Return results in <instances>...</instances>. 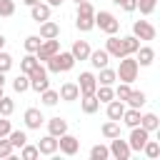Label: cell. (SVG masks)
I'll use <instances>...</instances> for the list:
<instances>
[{"mask_svg":"<svg viewBox=\"0 0 160 160\" xmlns=\"http://www.w3.org/2000/svg\"><path fill=\"white\" fill-rule=\"evenodd\" d=\"M105 52H108L112 60H120V58H125L122 38H118V35H108V40H105Z\"/></svg>","mask_w":160,"mask_h":160,"instance_id":"obj_10","label":"cell"},{"mask_svg":"<svg viewBox=\"0 0 160 160\" xmlns=\"http://www.w3.org/2000/svg\"><path fill=\"white\" fill-rule=\"evenodd\" d=\"M20 2H22V5H28V8H30V5H35V2H38V0H20Z\"/></svg>","mask_w":160,"mask_h":160,"instance_id":"obj_49","label":"cell"},{"mask_svg":"<svg viewBox=\"0 0 160 160\" xmlns=\"http://www.w3.org/2000/svg\"><path fill=\"white\" fill-rule=\"evenodd\" d=\"M142 152H145V158H150V160H158V158H160V142L148 138V142L142 145Z\"/></svg>","mask_w":160,"mask_h":160,"instance_id":"obj_33","label":"cell"},{"mask_svg":"<svg viewBox=\"0 0 160 160\" xmlns=\"http://www.w3.org/2000/svg\"><path fill=\"white\" fill-rule=\"evenodd\" d=\"M118 135H120V122H118V120H108V122H102V138L112 140V138H118Z\"/></svg>","mask_w":160,"mask_h":160,"instance_id":"obj_32","label":"cell"},{"mask_svg":"<svg viewBox=\"0 0 160 160\" xmlns=\"http://www.w3.org/2000/svg\"><path fill=\"white\" fill-rule=\"evenodd\" d=\"M58 150H60L62 155L72 158V155H78V150H80V140H78L75 135L65 132V135H60V138H58Z\"/></svg>","mask_w":160,"mask_h":160,"instance_id":"obj_8","label":"cell"},{"mask_svg":"<svg viewBox=\"0 0 160 160\" xmlns=\"http://www.w3.org/2000/svg\"><path fill=\"white\" fill-rule=\"evenodd\" d=\"M132 35H135L138 40L150 42V40H155L158 30H155V25H152L150 20H135V22H132Z\"/></svg>","mask_w":160,"mask_h":160,"instance_id":"obj_5","label":"cell"},{"mask_svg":"<svg viewBox=\"0 0 160 160\" xmlns=\"http://www.w3.org/2000/svg\"><path fill=\"white\" fill-rule=\"evenodd\" d=\"M120 8H122L125 12H135V8H138V0H120Z\"/></svg>","mask_w":160,"mask_h":160,"instance_id":"obj_46","label":"cell"},{"mask_svg":"<svg viewBox=\"0 0 160 160\" xmlns=\"http://www.w3.org/2000/svg\"><path fill=\"white\" fill-rule=\"evenodd\" d=\"M12 112H15V100H12V98H8V95H2V98H0V115L10 118Z\"/></svg>","mask_w":160,"mask_h":160,"instance_id":"obj_36","label":"cell"},{"mask_svg":"<svg viewBox=\"0 0 160 160\" xmlns=\"http://www.w3.org/2000/svg\"><path fill=\"white\" fill-rule=\"evenodd\" d=\"M138 72H140V65H138L135 55L120 58V65H118V70H115V75H118L120 82H130V85H132V82L138 80Z\"/></svg>","mask_w":160,"mask_h":160,"instance_id":"obj_1","label":"cell"},{"mask_svg":"<svg viewBox=\"0 0 160 160\" xmlns=\"http://www.w3.org/2000/svg\"><path fill=\"white\" fill-rule=\"evenodd\" d=\"M112 90H115V98H118V100H122V102H125V100H128V95H130V90H132V88H130V82H120V85H118V88H112Z\"/></svg>","mask_w":160,"mask_h":160,"instance_id":"obj_42","label":"cell"},{"mask_svg":"<svg viewBox=\"0 0 160 160\" xmlns=\"http://www.w3.org/2000/svg\"><path fill=\"white\" fill-rule=\"evenodd\" d=\"M145 102H148V95H145L142 90H130V95H128V100H125L128 108H138V110H140Z\"/></svg>","mask_w":160,"mask_h":160,"instance_id":"obj_26","label":"cell"},{"mask_svg":"<svg viewBox=\"0 0 160 160\" xmlns=\"http://www.w3.org/2000/svg\"><path fill=\"white\" fill-rule=\"evenodd\" d=\"M50 12H52V8L48 5V2H35V5H30V18L40 25V22H45V20H50Z\"/></svg>","mask_w":160,"mask_h":160,"instance_id":"obj_13","label":"cell"},{"mask_svg":"<svg viewBox=\"0 0 160 160\" xmlns=\"http://www.w3.org/2000/svg\"><path fill=\"white\" fill-rule=\"evenodd\" d=\"M70 55H72L75 60H88V58H90V45H88V40H75L72 48H70Z\"/></svg>","mask_w":160,"mask_h":160,"instance_id":"obj_21","label":"cell"},{"mask_svg":"<svg viewBox=\"0 0 160 160\" xmlns=\"http://www.w3.org/2000/svg\"><path fill=\"white\" fill-rule=\"evenodd\" d=\"M30 90H35V92H42V90H48L50 88V80H48V70H45V65L40 62L30 75Z\"/></svg>","mask_w":160,"mask_h":160,"instance_id":"obj_4","label":"cell"},{"mask_svg":"<svg viewBox=\"0 0 160 160\" xmlns=\"http://www.w3.org/2000/svg\"><path fill=\"white\" fill-rule=\"evenodd\" d=\"M40 42H42V38L40 35H28L25 38V52H38V48H40Z\"/></svg>","mask_w":160,"mask_h":160,"instance_id":"obj_40","label":"cell"},{"mask_svg":"<svg viewBox=\"0 0 160 160\" xmlns=\"http://www.w3.org/2000/svg\"><path fill=\"white\" fill-rule=\"evenodd\" d=\"M78 88H80V95H95V88H98L95 72H90V70L80 72V78H78Z\"/></svg>","mask_w":160,"mask_h":160,"instance_id":"obj_11","label":"cell"},{"mask_svg":"<svg viewBox=\"0 0 160 160\" xmlns=\"http://www.w3.org/2000/svg\"><path fill=\"white\" fill-rule=\"evenodd\" d=\"M135 60H138L140 68H148V65H152V60H155V50H152L150 45H140V48L135 50Z\"/></svg>","mask_w":160,"mask_h":160,"instance_id":"obj_16","label":"cell"},{"mask_svg":"<svg viewBox=\"0 0 160 160\" xmlns=\"http://www.w3.org/2000/svg\"><path fill=\"white\" fill-rule=\"evenodd\" d=\"M38 65H40V60L35 58V52H28V55H25V58L20 60V72L30 75V72H32V70H35Z\"/></svg>","mask_w":160,"mask_h":160,"instance_id":"obj_28","label":"cell"},{"mask_svg":"<svg viewBox=\"0 0 160 160\" xmlns=\"http://www.w3.org/2000/svg\"><path fill=\"white\" fill-rule=\"evenodd\" d=\"M8 140H10V145L18 150V148H22V145L28 142V132H25V130H10V132H8Z\"/></svg>","mask_w":160,"mask_h":160,"instance_id":"obj_29","label":"cell"},{"mask_svg":"<svg viewBox=\"0 0 160 160\" xmlns=\"http://www.w3.org/2000/svg\"><path fill=\"white\" fill-rule=\"evenodd\" d=\"M58 50H60V40H58V38H50V40H42V42H40V48H38L35 58H38L40 62H45V60H48V58H52Z\"/></svg>","mask_w":160,"mask_h":160,"instance_id":"obj_9","label":"cell"},{"mask_svg":"<svg viewBox=\"0 0 160 160\" xmlns=\"http://www.w3.org/2000/svg\"><path fill=\"white\" fill-rule=\"evenodd\" d=\"M122 48H125V55H135V50L140 48V40L135 35H125L122 38Z\"/></svg>","mask_w":160,"mask_h":160,"instance_id":"obj_34","label":"cell"},{"mask_svg":"<svg viewBox=\"0 0 160 160\" xmlns=\"http://www.w3.org/2000/svg\"><path fill=\"white\" fill-rule=\"evenodd\" d=\"M2 95H5V88H0V98H2Z\"/></svg>","mask_w":160,"mask_h":160,"instance_id":"obj_52","label":"cell"},{"mask_svg":"<svg viewBox=\"0 0 160 160\" xmlns=\"http://www.w3.org/2000/svg\"><path fill=\"white\" fill-rule=\"evenodd\" d=\"M78 100H80V108H82L85 115H92V112L100 110V100H98L95 95H80Z\"/></svg>","mask_w":160,"mask_h":160,"instance_id":"obj_23","label":"cell"},{"mask_svg":"<svg viewBox=\"0 0 160 160\" xmlns=\"http://www.w3.org/2000/svg\"><path fill=\"white\" fill-rule=\"evenodd\" d=\"M20 158H22V160H38V158H40L38 145H28V142H25V145L20 148Z\"/></svg>","mask_w":160,"mask_h":160,"instance_id":"obj_37","label":"cell"},{"mask_svg":"<svg viewBox=\"0 0 160 160\" xmlns=\"http://www.w3.org/2000/svg\"><path fill=\"white\" fill-rule=\"evenodd\" d=\"M48 132H50V135H55V138L65 135V132H68V120H65V118H60V115L50 118V120H48Z\"/></svg>","mask_w":160,"mask_h":160,"instance_id":"obj_18","label":"cell"},{"mask_svg":"<svg viewBox=\"0 0 160 160\" xmlns=\"http://www.w3.org/2000/svg\"><path fill=\"white\" fill-rule=\"evenodd\" d=\"M38 152L40 155H55L58 152V138L55 135H45V138H40L38 140Z\"/></svg>","mask_w":160,"mask_h":160,"instance_id":"obj_15","label":"cell"},{"mask_svg":"<svg viewBox=\"0 0 160 160\" xmlns=\"http://www.w3.org/2000/svg\"><path fill=\"white\" fill-rule=\"evenodd\" d=\"M15 15V0H0V18H12Z\"/></svg>","mask_w":160,"mask_h":160,"instance_id":"obj_41","label":"cell"},{"mask_svg":"<svg viewBox=\"0 0 160 160\" xmlns=\"http://www.w3.org/2000/svg\"><path fill=\"white\" fill-rule=\"evenodd\" d=\"M12 152H15V148L10 145V140L0 138V158H12Z\"/></svg>","mask_w":160,"mask_h":160,"instance_id":"obj_43","label":"cell"},{"mask_svg":"<svg viewBox=\"0 0 160 160\" xmlns=\"http://www.w3.org/2000/svg\"><path fill=\"white\" fill-rule=\"evenodd\" d=\"M140 128H145L148 132H155V130L160 128L158 115H155V112H145V115H140Z\"/></svg>","mask_w":160,"mask_h":160,"instance_id":"obj_27","label":"cell"},{"mask_svg":"<svg viewBox=\"0 0 160 160\" xmlns=\"http://www.w3.org/2000/svg\"><path fill=\"white\" fill-rule=\"evenodd\" d=\"M75 28L80 30V32H90L92 28H95V12L90 15V12H78L75 15Z\"/></svg>","mask_w":160,"mask_h":160,"instance_id":"obj_17","label":"cell"},{"mask_svg":"<svg viewBox=\"0 0 160 160\" xmlns=\"http://www.w3.org/2000/svg\"><path fill=\"white\" fill-rule=\"evenodd\" d=\"M58 95H60V100H65V102H75L78 98H80V88H78V82H62L60 85V90H58Z\"/></svg>","mask_w":160,"mask_h":160,"instance_id":"obj_14","label":"cell"},{"mask_svg":"<svg viewBox=\"0 0 160 160\" xmlns=\"http://www.w3.org/2000/svg\"><path fill=\"white\" fill-rule=\"evenodd\" d=\"M148 138H150V132H148L145 128H140V125L130 128V138H128L130 150H132V152H140V150H142V145L148 142Z\"/></svg>","mask_w":160,"mask_h":160,"instance_id":"obj_7","label":"cell"},{"mask_svg":"<svg viewBox=\"0 0 160 160\" xmlns=\"http://www.w3.org/2000/svg\"><path fill=\"white\" fill-rule=\"evenodd\" d=\"M12 90H15V92H25V90H30V78H28L25 72H20V75L12 80Z\"/></svg>","mask_w":160,"mask_h":160,"instance_id":"obj_35","label":"cell"},{"mask_svg":"<svg viewBox=\"0 0 160 160\" xmlns=\"http://www.w3.org/2000/svg\"><path fill=\"white\" fill-rule=\"evenodd\" d=\"M95 98H98L100 102H110V100L115 98L112 85H98V88H95Z\"/></svg>","mask_w":160,"mask_h":160,"instance_id":"obj_30","label":"cell"},{"mask_svg":"<svg viewBox=\"0 0 160 160\" xmlns=\"http://www.w3.org/2000/svg\"><path fill=\"white\" fill-rule=\"evenodd\" d=\"M8 72H0V88H5V82H8V78H5Z\"/></svg>","mask_w":160,"mask_h":160,"instance_id":"obj_48","label":"cell"},{"mask_svg":"<svg viewBox=\"0 0 160 160\" xmlns=\"http://www.w3.org/2000/svg\"><path fill=\"white\" fill-rule=\"evenodd\" d=\"M2 48H5V35L0 32V50H2Z\"/></svg>","mask_w":160,"mask_h":160,"instance_id":"obj_50","label":"cell"},{"mask_svg":"<svg viewBox=\"0 0 160 160\" xmlns=\"http://www.w3.org/2000/svg\"><path fill=\"white\" fill-rule=\"evenodd\" d=\"M155 8H158V0H138L135 10H140V15H152Z\"/></svg>","mask_w":160,"mask_h":160,"instance_id":"obj_39","label":"cell"},{"mask_svg":"<svg viewBox=\"0 0 160 160\" xmlns=\"http://www.w3.org/2000/svg\"><path fill=\"white\" fill-rule=\"evenodd\" d=\"M75 2H82V0H75Z\"/></svg>","mask_w":160,"mask_h":160,"instance_id":"obj_53","label":"cell"},{"mask_svg":"<svg viewBox=\"0 0 160 160\" xmlns=\"http://www.w3.org/2000/svg\"><path fill=\"white\" fill-rule=\"evenodd\" d=\"M140 110L138 108H125V112H122V118H120V122L122 125H128V128H135V125H140Z\"/></svg>","mask_w":160,"mask_h":160,"instance_id":"obj_24","label":"cell"},{"mask_svg":"<svg viewBox=\"0 0 160 160\" xmlns=\"http://www.w3.org/2000/svg\"><path fill=\"white\" fill-rule=\"evenodd\" d=\"M110 2H112V5H120V0H110Z\"/></svg>","mask_w":160,"mask_h":160,"instance_id":"obj_51","label":"cell"},{"mask_svg":"<svg viewBox=\"0 0 160 160\" xmlns=\"http://www.w3.org/2000/svg\"><path fill=\"white\" fill-rule=\"evenodd\" d=\"M10 130H12V128H10V120H8L5 115H0V138H8Z\"/></svg>","mask_w":160,"mask_h":160,"instance_id":"obj_45","label":"cell"},{"mask_svg":"<svg viewBox=\"0 0 160 160\" xmlns=\"http://www.w3.org/2000/svg\"><path fill=\"white\" fill-rule=\"evenodd\" d=\"M72 65H75V58L70 55V50L68 52L65 50H58L52 58L45 60V70L48 72H68V70H72Z\"/></svg>","mask_w":160,"mask_h":160,"instance_id":"obj_2","label":"cell"},{"mask_svg":"<svg viewBox=\"0 0 160 160\" xmlns=\"http://www.w3.org/2000/svg\"><path fill=\"white\" fill-rule=\"evenodd\" d=\"M95 28H100L105 35H118L120 30V20L110 12V10H95Z\"/></svg>","mask_w":160,"mask_h":160,"instance_id":"obj_3","label":"cell"},{"mask_svg":"<svg viewBox=\"0 0 160 160\" xmlns=\"http://www.w3.org/2000/svg\"><path fill=\"white\" fill-rule=\"evenodd\" d=\"M95 80H98V85H115L118 82V75H115V70L112 68H100V75H95Z\"/></svg>","mask_w":160,"mask_h":160,"instance_id":"obj_25","label":"cell"},{"mask_svg":"<svg viewBox=\"0 0 160 160\" xmlns=\"http://www.w3.org/2000/svg\"><path fill=\"white\" fill-rule=\"evenodd\" d=\"M108 150H110V158H115V160H130V155H132V150H130L128 140H122L120 135L110 140Z\"/></svg>","mask_w":160,"mask_h":160,"instance_id":"obj_6","label":"cell"},{"mask_svg":"<svg viewBox=\"0 0 160 160\" xmlns=\"http://www.w3.org/2000/svg\"><path fill=\"white\" fill-rule=\"evenodd\" d=\"M90 158H92V160H108V158H110L108 145H92V148H90Z\"/></svg>","mask_w":160,"mask_h":160,"instance_id":"obj_38","label":"cell"},{"mask_svg":"<svg viewBox=\"0 0 160 160\" xmlns=\"http://www.w3.org/2000/svg\"><path fill=\"white\" fill-rule=\"evenodd\" d=\"M62 2H65V0H48V5H50V8H60Z\"/></svg>","mask_w":160,"mask_h":160,"instance_id":"obj_47","label":"cell"},{"mask_svg":"<svg viewBox=\"0 0 160 160\" xmlns=\"http://www.w3.org/2000/svg\"><path fill=\"white\" fill-rule=\"evenodd\" d=\"M90 65L95 68V70H100V68H105L108 62H110V55L105 52V48H100V50H90Z\"/></svg>","mask_w":160,"mask_h":160,"instance_id":"obj_22","label":"cell"},{"mask_svg":"<svg viewBox=\"0 0 160 160\" xmlns=\"http://www.w3.org/2000/svg\"><path fill=\"white\" fill-rule=\"evenodd\" d=\"M40 100H42L45 108H55V105L60 102V95H58V90H50V88H48V90L40 92Z\"/></svg>","mask_w":160,"mask_h":160,"instance_id":"obj_31","label":"cell"},{"mask_svg":"<svg viewBox=\"0 0 160 160\" xmlns=\"http://www.w3.org/2000/svg\"><path fill=\"white\" fill-rule=\"evenodd\" d=\"M22 120H25V128H28V130H40V125L45 122L40 108H28L25 115H22Z\"/></svg>","mask_w":160,"mask_h":160,"instance_id":"obj_12","label":"cell"},{"mask_svg":"<svg viewBox=\"0 0 160 160\" xmlns=\"http://www.w3.org/2000/svg\"><path fill=\"white\" fill-rule=\"evenodd\" d=\"M40 38H42V40L60 38V25H58L55 20H45V22H40Z\"/></svg>","mask_w":160,"mask_h":160,"instance_id":"obj_20","label":"cell"},{"mask_svg":"<svg viewBox=\"0 0 160 160\" xmlns=\"http://www.w3.org/2000/svg\"><path fill=\"white\" fill-rule=\"evenodd\" d=\"M10 68H12V55L5 52V50H0V72H8Z\"/></svg>","mask_w":160,"mask_h":160,"instance_id":"obj_44","label":"cell"},{"mask_svg":"<svg viewBox=\"0 0 160 160\" xmlns=\"http://www.w3.org/2000/svg\"><path fill=\"white\" fill-rule=\"evenodd\" d=\"M105 105H108V120H118V122H120V118H122V112H125L128 105H125L122 100H118V98H112V100L105 102Z\"/></svg>","mask_w":160,"mask_h":160,"instance_id":"obj_19","label":"cell"}]
</instances>
